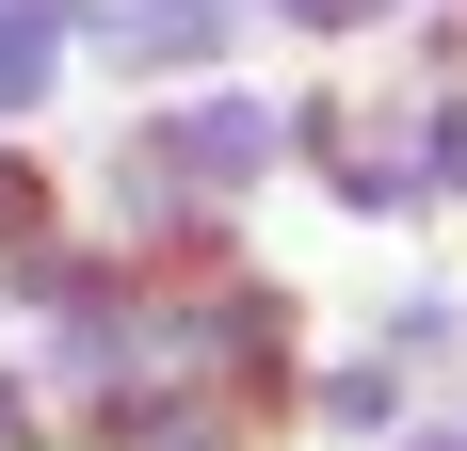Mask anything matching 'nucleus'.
<instances>
[{"mask_svg": "<svg viewBox=\"0 0 467 451\" xmlns=\"http://www.w3.org/2000/svg\"><path fill=\"white\" fill-rule=\"evenodd\" d=\"M435 178H451V194H467V113H435Z\"/></svg>", "mask_w": 467, "mask_h": 451, "instance_id": "nucleus-1", "label": "nucleus"}]
</instances>
